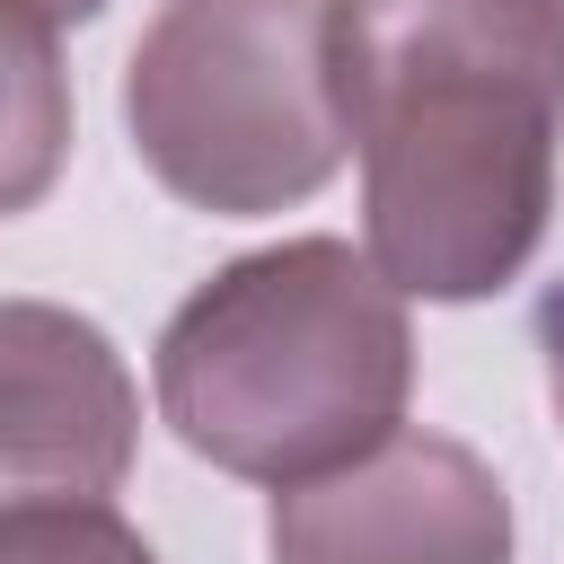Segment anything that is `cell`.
Listing matches in <instances>:
<instances>
[{"label":"cell","instance_id":"3957f363","mask_svg":"<svg viewBox=\"0 0 564 564\" xmlns=\"http://www.w3.org/2000/svg\"><path fill=\"white\" fill-rule=\"evenodd\" d=\"M326 9L335 0H159L123 62V132L176 203L264 220L344 167Z\"/></svg>","mask_w":564,"mask_h":564},{"label":"cell","instance_id":"277c9868","mask_svg":"<svg viewBox=\"0 0 564 564\" xmlns=\"http://www.w3.org/2000/svg\"><path fill=\"white\" fill-rule=\"evenodd\" d=\"M273 564H511V494L449 432H397L370 458L273 494Z\"/></svg>","mask_w":564,"mask_h":564},{"label":"cell","instance_id":"52a82bcc","mask_svg":"<svg viewBox=\"0 0 564 564\" xmlns=\"http://www.w3.org/2000/svg\"><path fill=\"white\" fill-rule=\"evenodd\" d=\"M9 70H18V97H9V141H18V159H9V212H18V203H35V185L53 167V141H62V115H53V35L9 26Z\"/></svg>","mask_w":564,"mask_h":564},{"label":"cell","instance_id":"6da1fadb","mask_svg":"<svg viewBox=\"0 0 564 564\" xmlns=\"http://www.w3.org/2000/svg\"><path fill=\"white\" fill-rule=\"evenodd\" d=\"M326 53L370 264L449 308L520 282L555 220L564 0H335Z\"/></svg>","mask_w":564,"mask_h":564},{"label":"cell","instance_id":"8992f818","mask_svg":"<svg viewBox=\"0 0 564 564\" xmlns=\"http://www.w3.org/2000/svg\"><path fill=\"white\" fill-rule=\"evenodd\" d=\"M0 564H159L150 538L106 502H9Z\"/></svg>","mask_w":564,"mask_h":564},{"label":"cell","instance_id":"ba28073f","mask_svg":"<svg viewBox=\"0 0 564 564\" xmlns=\"http://www.w3.org/2000/svg\"><path fill=\"white\" fill-rule=\"evenodd\" d=\"M538 361H546V397H555V423H564V282L538 300Z\"/></svg>","mask_w":564,"mask_h":564},{"label":"cell","instance_id":"5b68a950","mask_svg":"<svg viewBox=\"0 0 564 564\" xmlns=\"http://www.w3.org/2000/svg\"><path fill=\"white\" fill-rule=\"evenodd\" d=\"M132 370L79 308H0V476L9 502H106L132 467Z\"/></svg>","mask_w":564,"mask_h":564},{"label":"cell","instance_id":"9c48e42d","mask_svg":"<svg viewBox=\"0 0 564 564\" xmlns=\"http://www.w3.org/2000/svg\"><path fill=\"white\" fill-rule=\"evenodd\" d=\"M106 0H9V26H35V35H62L79 18H97Z\"/></svg>","mask_w":564,"mask_h":564},{"label":"cell","instance_id":"7a4b0ae2","mask_svg":"<svg viewBox=\"0 0 564 564\" xmlns=\"http://www.w3.org/2000/svg\"><path fill=\"white\" fill-rule=\"evenodd\" d=\"M167 432L247 485H317L405 432L414 326L405 291L352 238H282L229 256L159 326Z\"/></svg>","mask_w":564,"mask_h":564}]
</instances>
